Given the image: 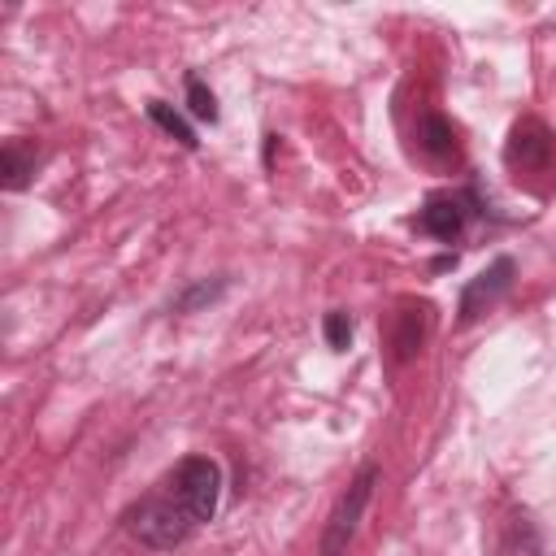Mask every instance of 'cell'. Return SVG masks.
Wrapping results in <instances>:
<instances>
[{"label": "cell", "instance_id": "1", "mask_svg": "<svg viewBox=\"0 0 556 556\" xmlns=\"http://www.w3.org/2000/svg\"><path fill=\"white\" fill-rule=\"evenodd\" d=\"M126 530L143 543V547H156V552H169V547H178L191 530H195V521L187 517V508L161 486V491H152V495H143L130 513H126Z\"/></svg>", "mask_w": 556, "mask_h": 556}, {"label": "cell", "instance_id": "2", "mask_svg": "<svg viewBox=\"0 0 556 556\" xmlns=\"http://www.w3.org/2000/svg\"><path fill=\"white\" fill-rule=\"evenodd\" d=\"M182 508H187V517L200 526V521H208L213 513H217V495H222V469L208 460V456H182L178 465H174V473L161 482Z\"/></svg>", "mask_w": 556, "mask_h": 556}, {"label": "cell", "instance_id": "3", "mask_svg": "<svg viewBox=\"0 0 556 556\" xmlns=\"http://www.w3.org/2000/svg\"><path fill=\"white\" fill-rule=\"evenodd\" d=\"M374 482H378V465H365L352 478V486L339 495V504H334V513L326 521V534H321V556H348V543H352L356 521H361V513H365V504L374 495Z\"/></svg>", "mask_w": 556, "mask_h": 556}, {"label": "cell", "instance_id": "4", "mask_svg": "<svg viewBox=\"0 0 556 556\" xmlns=\"http://www.w3.org/2000/svg\"><path fill=\"white\" fill-rule=\"evenodd\" d=\"M473 213H478L473 191H434L421 204V213H417V230H426L439 243H452V239L465 235V226H469Z\"/></svg>", "mask_w": 556, "mask_h": 556}, {"label": "cell", "instance_id": "5", "mask_svg": "<svg viewBox=\"0 0 556 556\" xmlns=\"http://www.w3.org/2000/svg\"><path fill=\"white\" fill-rule=\"evenodd\" d=\"M513 274H517V265H513V256H495L465 291H460V321H473V317H482L508 287H513Z\"/></svg>", "mask_w": 556, "mask_h": 556}, {"label": "cell", "instance_id": "6", "mask_svg": "<svg viewBox=\"0 0 556 556\" xmlns=\"http://www.w3.org/2000/svg\"><path fill=\"white\" fill-rule=\"evenodd\" d=\"M547 156H552V135L534 117L517 122L513 126V139H508V165L534 169V165H547Z\"/></svg>", "mask_w": 556, "mask_h": 556}, {"label": "cell", "instance_id": "7", "mask_svg": "<svg viewBox=\"0 0 556 556\" xmlns=\"http://www.w3.org/2000/svg\"><path fill=\"white\" fill-rule=\"evenodd\" d=\"M35 161H39V148L26 143V139H9L4 143V187L9 191H22L35 174Z\"/></svg>", "mask_w": 556, "mask_h": 556}, {"label": "cell", "instance_id": "8", "mask_svg": "<svg viewBox=\"0 0 556 556\" xmlns=\"http://www.w3.org/2000/svg\"><path fill=\"white\" fill-rule=\"evenodd\" d=\"M417 143H421L430 156H452V152H456V130H452V122H443L439 113H426V117L417 122Z\"/></svg>", "mask_w": 556, "mask_h": 556}, {"label": "cell", "instance_id": "9", "mask_svg": "<svg viewBox=\"0 0 556 556\" xmlns=\"http://www.w3.org/2000/svg\"><path fill=\"white\" fill-rule=\"evenodd\" d=\"M148 117H152L169 139H178L182 148H195V143H200V139H195V130L187 126V117H182L174 104H165V100H148Z\"/></svg>", "mask_w": 556, "mask_h": 556}, {"label": "cell", "instance_id": "10", "mask_svg": "<svg viewBox=\"0 0 556 556\" xmlns=\"http://www.w3.org/2000/svg\"><path fill=\"white\" fill-rule=\"evenodd\" d=\"M426 321H430V308H426V304H417V308L404 313V330L395 334L400 356H413V352L421 348V339H426Z\"/></svg>", "mask_w": 556, "mask_h": 556}, {"label": "cell", "instance_id": "11", "mask_svg": "<svg viewBox=\"0 0 556 556\" xmlns=\"http://www.w3.org/2000/svg\"><path fill=\"white\" fill-rule=\"evenodd\" d=\"M187 109H191V117H200V122H217V96L195 78V74H187Z\"/></svg>", "mask_w": 556, "mask_h": 556}, {"label": "cell", "instance_id": "12", "mask_svg": "<svg viewBox=\"0 0 556 556\" xmlns=\"http://www.w3.org/2000/svg\"><path fill=\"white\" fill-rule=\"evenodd\" d=\"M222 291H226V278H217V282H195L187 295H178V300H174V308H178V313H187V308H195V304H213Z\"/></svg>", "mask_w": 556, "mask_h": 556}, {"label": "cell", "instance_id": "13", "mask_svg": "<svg viewBox=\"0 0 556 556\" xmlns=\"http://www.w3.org/2000/svg\"><path fill=\"white\" fill-rule=\"evenodd\" d=\"M348 339H352V317H348L343 308L326 313V343H330L334 352H343V348H348Z\"/></svg>", "mask_w": 556, "mask_h": 556}]
</instances>
